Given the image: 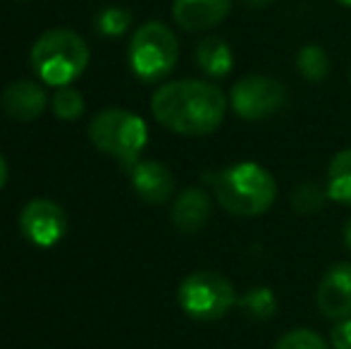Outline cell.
Masks as SVG:
<instances>
[{"label":"cell","mask_w":351,"mask_h":349,"mask_svg":"<svg viewBox=\"0 0 351 349\" xmlns=\"http://www.w3.org/2000/svg\"><path fill=\"white\" fill-rule=\"evenodd\" d=\"M225 96L217 84L206 80H175L153 93L151 112L165 130L182 136H208L227 115Z\"/></svg>","instance_id":"obj_1"},{"label":"cell","mask_w":351,"mask_h":349,"mask_svg":"<svg viewBox=\"0 0 351 349\" xmlns=\"http://www.w3.org/2000/svg\"><path fill=\"white\" fill-rule=\"evenodd\" d=\"M213 194L217 204L237 218H258L273 208L278 199V182L258 163L227 165L213 177Z\"/></svg>","instance_id":"obj_2"},{"label":"cell","mask_w":351,"mask_h":349,"mask_svg":"<svg viewBox=\"0 0 351 349\" xmlns=\"http://www.w3.org/2000/svg\"><path fill=\"white\" fill-rule=\"evenodd\" d=\"M91 60L88 43L72 29H51L32 48V67L51 86H70Z\"/></svg>","instance_id":"obj_3"},{"label":"cell","mask_w":351,"mask_h":349,"mask_svg":"<svg viewBox=\"0 0 351 349\" xmlns=\"http://www.w3.org/2000/svg\"><path fill=\"white\" fill-rule=\"evenodd\" d=\"M88 139L101 154L112 156L125 165H134L148 144L146 122L125 108H108L93 115Z\"/></svg>","instance_id":"obj_4"},{"label":"cell","mask_w":351,"mask_h":349,"mask_svg":"<svg viewBox=\"0 0 351 349\" xmlns=\"http://www.w3.org/2000/svg\"><path fill=\"white\" fill-rule=\"evenodd\" d=\"M180 60V43L167 24L146 22L132 34L130 67L143 84L160 82L175 70Z\"/></svg>","instance_id":"obj_5"},{"label":"cell","mask_w":351,"mask_h":349,"mask_svg":"<svg viewBox=\"0 0 351 349\" xmlns=\"http://www.w3.org/2000/svg\"><path fill=\"white\" fill-rule=\"evenodd\" d=\"M234 285L225 275L215 270H196L182 280L177 289V302L180 309L189 318L201 323H210L227 316L237 306Z\"/></svg>","instance_id":"obj_6"},{"label":"cell","mask_w":351,"mask_h":349,"mask_svg":"<svg viewBox=\"0 0 351 349\" xmlns=\"http://www.w3.org/2000/svg\"><path fill=\"white\" fill-rule=\"evenodd\" d=\"M287 86L268 75H246L232 86L230 106L244 122H263L287 106Z\"/></svg>","instance_id":"obj_7"},{"label":"cell","mask_w":351,"mask_h":349,"mask_svg":"<svg viewBox=\"0 0 351 349\" xmlns=\"http://www.w3.org/2000/svg\"><path fill=\"white\" fill-rule=\"evenodd\" d=\"M67 213L53 199H32L19 213L24 237L36 247H53L67 232Z\"/></svg>","instance_id":"obj_8"},{"label":"cell","mask_w":351,"mask_h":349,"mask_svg":"<svg viewBox=\"0 0 351 349\" xmlns=\"http://www.w3.org/2000/svg\"><path fill=\"white\" fill-rule=\"evenodd\" d=\"M318 311L328 321H344L351 318V263L339 261L330 265L320 278L315 289Z\"/></svg>","instance_id":"obj_9"},{"label":"cell","mask_w":351,"mask_h":349,"mask_svg":"<svg viewBox=\"0 0 351 349\" xmlns=\"http://www.w3.org/2000/svg\"><path fill=\"white\" fill-rule=\"evenodd\" d=\"M132 189L146 204H165L175 194V175L158 160H136L132 165Z\"/></svg>","instance_id":"obj_10"},{"label":"cell","mask_w":351,"mask_h":349,"mask_svg":"<svg viewBox=\"0 0 351 349\" xmlns=\"http://www.w3.org/2000/svg\"><path fill=\"white\" fill-rule=\"evenodd\" d=\"M48 96L41 84L32 80H19L12 82L0 96V106H3L5 115L12 117L14 122H34L43 115L46 110Z\"/></svg>","instance_id":"obj_11"},{"label":"cell","mask_w":351,"mask_h":349,"mask_svg":"<svg viewBox=\"0 0 351 349\" xmlns=\"http://www.w3.org/2000/svg\"><path fill=\"white\" fill-rule=\"evenodd\" d=\"M213 213V201L201 186H186L184 191L177 194L172 201L170 218L172 225L180 230L182 234H196L208 225Z\"/></svg>","instance_id":"obj_12"},{"label":"cell","mask_w":351,"mask_h":349,"mask_svg":"<svg viewBox=\"0 0 351 349\" xmlns=\"http://www.w3.org/2000/svg\"><path fill=\"white\" fill-rule=\"evenodd\" d=\"M232 0H175L172 17L184 32H206L222 22L230 14Z\"/></svg>","instance_id":"obj_13"},{"label":"cell","mask_w":351,"mask_h":349,"mask_svg":"<svg viewBox=\"0 0 351 349\" xmlns=\"http://www.w3.org/2000/svg\"><path fill=\"white\" fill-rule=\"evenodd\" d=\"M194 56H196V65L210 80H225V77H230L232 67H234V56H232L230 43L220 36L201 38Z\"/></svg>","instance_id":"obj_14"},{"label":"cell","mask_w":351,"mask_h":349,"mask_svg":"<svg viewBox=\"0 0 351 349\" xmlns=\"http://www.w3.org/2000/svg\"><path fill=\"white\" fill-rule=\"evenodd\" d=\"M325 189L332 201L351 206V149H344L332 156L325 177Z\"/></svg>","instance_id":"obj_15"},{"label":"cell","mask_w":351,"mask_h":349,"mask_svg":"<svg viewBox=\"0 0 351 349\" xmlns=\"http://www.w3.org/2000/svg\"><path fill=\"white\" fill-rule=\"evenodd\" d=\"M237 306L251 321H268L278 311V297H275L270 287L258 285V287H251L249 292L241 294L237 299Z\"/></svg>","instance_id":"obj_16"},{"label":"cell","mask_w":351,"mask_h":349,"mask_svg":"<svg viewBox=\"0 0 351 349\" xmlns=\"http://www.w3.org/2000/svg\"><path fill=\"white\" fill-rule=\"evenodd\" d=\"M296 70L311 84H320L328 80L330 75V56L325 48L315 46V43H306L296 56Z\"/></svg>","instance_id":"obj_17"},{"label":"cell","mask_w":351,"mask_h":349,"mask_svg":"<svg viewBox=\"0 0 351 349\" xmlns=\"http://www.w3.org/2000/svg\"><path fill=\"white\" fill-rule=\"evenodd\" d=\"M325 199H328V189H323L315 182H301L289 196L291 208L299 215H315L318 210H323Z\"/></svg>","instance_id":"obj_18"},{"label":"cell","mask_w":351,"mask_h":349,"mask_svg":"<svg viewBox=\"0 0 351 349\" xmlns=\"http://www.w3.org/2000/svg\"><path fill=\"white\" fill-rule=\"evenodd\" d=\"M84 96L72 86H60L53 96V112L58 120L62 122H74L84 115Z\"/></svg>","instance_id":"obj_19"},{"label":"cell","mask_w":351,"mask_h":349,"mask_svg":"<svg viewBox=\"0 0 351 349\" xmlns=\"http://www.w3.org/2000/svg\"><path fill=\"white\" fill-rule=\"evenodd\" d=\"M132 24V12L125 8H106L96 14V29L103 36H122Z\"/></svg>","instance_id":"obj_20"},{"label":"cell","mask_w":351,"mask_h":349,"mask_svg":"<svg viewBox=\"0 0 351 349\" xmlns=\"http://www.w3.org/2000/svg\"><path fill=\"white\" fill-rule=\"evenodd\" d=\"M273 349H330L328 340L318 335L315 330L308 328H294V330L285 333Z\"/></svg>","instance_id":"obj_21"},{"label":"cell","mask_w":351,"mask_h":349,"mask_svg":"<svg viewBox=\"0 0 351 349\" xmlns=\"http://www.w3.org/2000/svg\"><path fill=\"white\" fill-rule=\"evenodd\" d=\"M330 347L332 349H351V318L337 321L330 330Z\"/></svg>","instance_id":"obj_22"},{"label":"cell","mask_w":351,"mask_h":349,"mask_svg":"<svg viewBox=\"0 0 351 349\" xmlns=\"http://www.w3.org/2000/svg\"><path fill=\"white\" fill-rule=\"evenodd\" d=\"M342 239H344V247H347L349 254H351V218L344 223V228H342Z\"/></svg>","instance_id":"obj_23"},{"label":"cell","mask_w":351,"mask_h":349,"mask_svg":"<svg viewBox=\"0 0 351 349\" xmlns=\"http://www.w3.org/2000/svg\"><path fill=\"white\" fill-rule=\"evenodd\" d=\"M5 182H8V160H5L3 154H0V189L5 186Z\"/></svg>","instance_id":"obj_24"},{"label":"cell","mask_w":351,"mask_h":349,"mask_svg":"<svg viewBox=\"0 0 351 349\" xmlns=\"http://www.w3.org/2000/svg\"><path fill=\"white\" fill-rule=\"evenodd\" d=\"M249 8H265L268 3H273V0H244Z\"/></svg>","instance_id":"obj_25"},{"label":"cell","mask_w":351,"mask_h":349,"mask_svg":"<svg viewBox=\"0 0 351 349\" xmlns=\"http://www.w3.org/2000/svg\"><path fill=\"white\" fill-rule=\"evenodd\" d=\"M339 5H344V8H351V0H337Z\"/></svg>","instance_id":"obj_26"},{"label":"cell","mask_w":351,"mask_h":349,"mask_svg":"<svg viewBox=\"0 0 351 349\" xmlns=\"http://www.w3.org/2000/svg\"><path fill=\"white\" fill-rule=\"evenodd\" d=\"M349 84H351V72H349Z\"/></svg>","instance_id":"obj_27"}]
</instances>
